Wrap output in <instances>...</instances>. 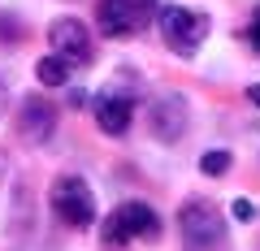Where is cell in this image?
<instances>
[{"label": "cell", "mask_w": 260, "mask_h": 251, "mask_svg": "<svg viewBox=\"0 0 260 251\" xmlns=\"http://www.w3.org/2000/svg\"><path fill=\"white\" fill-rule=\"evenodd\" d=\"M156 30H160V44L174 56H195L208 39V18L200 9H186V5H165L156 13Z\"/></svg>", "instance_id": "obj_1"}, {"label": "cell", "mask_w": 260, "mask_h": 251, "mask_svg": "<svg viewBox=\"0 0 260 251\" xmlns=\"http://www.w3.org/2000/svg\"><path fill=\"white\" fill-rule=\"evenodd\" d=\"M48 204L52 212L61 217L65 225H74V230H87L95 221V191L83 173H61L48 191Z\"/></svg>", "instance_id": "obj_2"}, {"label": "cell", "mask_w": 260, "mask_h": 251, "mask_svg": "<svg viewBox=\"0 0 260 251\" xmlns=\"http://www.w3.org/2000/svg\"><path fill=\"white\" fill-rule=\"evenodd\" d=\"M178 234L191 251H213L225 238V217L208 199H186L182 212H178Z\"/></svg>", "instance_id": "obj_3"}, {"label": "cell", "mask_w": 260, "mask_h": 251, "mask_svg": "<svg viewBox=\"0 0 260 251\" xmlns=\"http://www.w3.org/2000/svg\"><path fill=\"white\" fill-rule=\"evenodd\" d=\"M156 13V0H100L95 5V22L109 39H130L139 35Z\"/></svg>", "instance_id": "obj_4"}, {"label": "cell", "mask_w": 260, "mask_h": 251, "mask_svg": "<svg viewBox=\"0 0 260 251\" xmlns=\"http://www.w3.org/2000/svg\"><path fill=\"white\" fill-rule=\"evenodd\" d=\"M156 234H160V217H156V208H148L143 199H126V204L104 221V238L109 242H135V238H156Z\"/></svg>", "instance_id": "obj_5"}, {"label": "cell", "mask_w": 260, "mask_h": 251, "mask_svg": "<svg viewBox=\"0 0 260 251\" xmlns=\"http://www.w3.org/2000/svg\"><path fill=\"white\" fill-rule=\"evenodd\" d=\"M186 121H191V109H186V100L178 91H165L148 104V130L160 143H178L186 134Z\"/></svg>", "instance_id": "obj_6"}, {"label": "cell", "mask_w": 260, "mask_h": 251, "mask_svg": "<svg viewBox=\"0 0 260 251\" xmlns=\"http://www.w3.org/2000/svg\"><path fill=\"white\" fill-rule=\"evenodd\" d=\"M48 44H52L56 56H65L70 65H87L91 61V30L78 18H56L48 26Z\"/></svg>", "instance_id": "obj_7"}, {"label": "cell", "mask_w": 260, "mask_h": 251, "mask_svg": "<svg viewBox=\"0 0 260 251\" xmlns=\"http://www.w3.org/2000/svg\"><path fill=\"white\" fill-rule=\"evenodd\" d=\"M95 121H100V130L113 134V139H121V134L130 130V121H135V100H130L126 91H100L95 95Z\"/></svg>", "instance_id": "obj_8"}, {"label": "cell", "mask_w": 260, "mask_h": 251, "mask_svg": "<svg viewBox=\"0 0 260 251\" xmlns=\"http://www.w3.org/2000/svg\"><path fill=\"white\" fill-rule=\"evenodd\" d=\"M18 130L26 143H48L56 130V104H48L44 95H30L22 104V117H18Z\"/></svg>", "instance_id": "obj_9"}, {"label": "cell", "mask_w": 260, "mask_h": 251, "mask_svg": "<svg viewBox=\"0 0 260 251\" xmlns=\"http://www.w3.org/2000/svg\"><path fill=\"white\" fill-rule=\"evenodd\" d=\"M70 74H74V65H70L65 56H56V52L44 56V61L35 65V78H39L44 87H65V83H70Z\"/></svg>", "instance_id": "obj_10"}, {"label": "cell", "mask_w": 260, "mask_h": 251, "mask_svg": "<svg viewBox=\"0 0 260 251\" xmlns=\"http://www.w3.org/2000/svg\"><path fill=\"white\" fill-rule=\"evenodd\" d=\"M230 165H234V156H230V152H204V156H200V169H204L208 177L230 173Z\"/></svg>", "instance_id": "obj_11"}, {"label": "cell", "mask_w": 260, "mask_h": 251, "mask_svg": "<svg viewBox=\"0 0 260 251\" xmlns=\"http://www.w3.org/2000/svg\"><path fill=\"white\" fill-rule=\"evenodd\" d=\"M230 212H234V221H251V217H256V208H251L247 199H234V204H230Z\"/></svg>", "instance_id": "obj_12"}, {"label": "cell", "mask_w": 260, "mask_h": 251, "mask_svg": "<svg viewBox=\"0 0 260 251\" xmlns=\"http://www.w3.org/2000/svg\"><path fill=\"white\" fill-rule=\"evenodd\" d=\"M247 35H251V48L260 52V9H256V18H251V30H247Z\"/></svg>", "instance_id": "obj_13"}, {"label": "cell", "mask_w": 260, "mask_h": 251, "mask_svg": "<svg viewBox=\"0 0 260 251\" xmlns=\"http://www.w3.org/2000/svg\"><path fill=\"white\" fill-rule=\"evenodd\" d=\"M247 100H251V104L260 109V83H251V87H247Z\"/></svg>", "instance_id": "obj_14"}, {"label": "cell", "mask_w": 260, "mask_h": 251, "mask_svg": "<svg viewBox=\"0 0 260 251\" xmlns=\"http://www.w3.org/2000/svg\"><path fill=\"white\" fill-rule=\"evenodd\" d=\"M5 104H9V91H5V83H0V117H5Z\"/></svg>", "instance_id": "obj_15"}]
</instances>
